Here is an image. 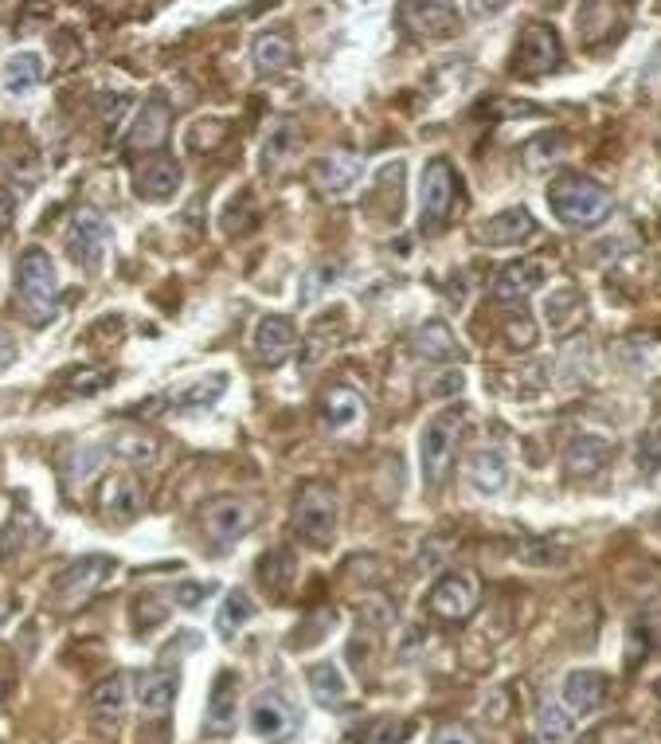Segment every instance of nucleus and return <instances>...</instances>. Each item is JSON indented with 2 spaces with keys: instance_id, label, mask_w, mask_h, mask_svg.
<instances>
[{
  "instance_id": "nucleus-9",
  "label": "nucleus",
  "mask_w": 661,
  "mask_h": 744,
  "mask_svg": "<svg viewBox=\"0 0 661 744\" xmlns=\"http://www.w3.org/2000/svg\"><path fill=\"white\" fill-rule=\"evenodd\" d=\"M106 243H110V224H106L103 216H98L95 209H83L71 216L67 224V252L71 259L78 263V267L95 270L98 263H103L106 255Z\"/></svg>"
},
{
  "instance_id": "nucleus-34",
  "label": "nucleus",
  "mask_w": 661,
  "mask_h": 744,
  "mask_svg": "<svg viewBox=\"0 0 661 744\" xmlns=\"http://www.w3.org/2000/svg\"><path fill=\"white\" fill-rule=\"evenodd\" d=\"M290 576H294V556L286 553V549H275V553H267L263 556V564H258V581L267 584V588H275V592H286Z\"/></svg>"
},
{
  "instance_id": "nucleus-24",
  "label": "nucleus",
  "mask_w": 661,
  "mask_h": 744,
  "mask_svg": "<svg viewBox=\"0 0 661 744\" xmlns=\"http://www.w3.org/2000/svg\"><path fill=\"white\" fill-rule=\"evenodd\" d=\"M250 55H255V67L263 75H278L294 63V44L286 32H258L255 44H250Z\"/></svg>"
},
{
  "instance_id": "nucleus-32",
  "label": "nucleus",
  "mask_w": 661,
  "mask_h": 744,
  "mask_svg": "<svg viewBox=\"0 0 661 744\" xmlns=\"http://www.w3.org/2000/svg\"><path fill=\"white\" fill-rule=\"evenodd\" d=\"M224 389H227V376H224V372H215L212 381H196L189 392H181V396L172 400V407H177V412H192V407H212Z\"/></svg>"
},
{
  "instance_id": "nucleus-18",
  "label": "nucleus",
  "mask_w": 661,
  "mask_h": 744,
  "mask_svg": "<svg viewBox=\"0 0 661 744\" xmlns=\"http://www.w3.org/2000/svg\"><path fill=\"white\" fill-rule=\"evenodd\" d=\"M607 701V678L599 670H572L564 678V705L572 713H595Z\"/></svg>"
},
{
  "instance_id": "nucleus-6",
  "label": "nucleus",
  "mask_w": 661,
  "mask_h": 744,
  "mask_svg": "<svg viewBox=\"0 0 661 744\" xmlns=\"http://www.w3.org/2000/svg\"><path fill=\"white\" fill-rule=\"evenodd\" d=\"M294 529L310 545H329L337 533V493L329 486H306L294 502Z\"/></svg>"
},
{
  "instance_id": "nucleus-43",
  "label": "nucleus",
  "mask_w": 661,
  "mask_h": 744,
  "mask_svg": "<svg viewBox=\"0 0 661 744\" xmlns=\"http://www.w3.org/2000/svg\"><path fill=\"white\" fill-rule=\"evenodd\" d=\"M430 744H478V736H473L466 725H458V721H450V725L438 729L435 741H430Z\"/></svg>"
},
{
  "instance_id": "nucleus-1",
  "label": "nucleus",
  "mask_w": 661,
  "mask_h": 744,
  "mask_svg": "<svg viewBox=\"0 0 661 744\" xmlns=\"http://www.w3.org/2000/svg\"><path fill=\"white\" fill-rule=\"evenodd\" d=\"M548 209L567 227H599L615 212V196L607 184L584 173H559L548 184Z\"/></svg>"
},
{
  "instance_id": "nucleus-47",
  "label": "nucleus",
  "mask_w": 661,
  "mask_h": 744,
  "mask_svg": "<svg viewBox=\"0 0 661 744\" xmlns=\"http://www.w3.org/2000/svg\"><path fill=\"white\" fill-rule=\"evenodd\" d=\"M141 744H169V733H164V725H161V729H157V736L141 733Z\"/></svg>"
},
{
  "instance_id": "nucleus-15",
  "label": "nucleus",
  "mask_w": 661,
  "mask_h": 744,
  "mask_svg": "<svg viewBox=\"0 0 661 744\" xmlns=\"http://www.w3.org/2000/svg\"><path fill=\"white\" fill-rule=\"evenodd\" d=\"M235 721H239V693H235V674L232 670H220L215 674V685L212 693H207V721L204 729L212 736H224L235 729Z\"/></svg>"
},
{
  "instance_id": "nucleus-13",
  "label": "nucleus",
  "mask_w": 661,
  "mask_h": 744,
  "mask_svg": "<svg viewBox=\"0 0 661 744\" xmlns=\"http://www.w3.org/2000/svg\"><path fill=\"white\" fill-rule=\"evenodd\" d=\"M250 346H255L258 361L282 364L286 357L294 353V346H298V329H294V321L282 318V313H267V318L255 326V338H250Z\"/></svg>"
},
{
  "instance_id": "nucleus-40",
  "label": "nucleus",
  "mask_w": 661,
  "mask_h": 744,
  "mask_svg": "<svg viewBox=\"0 0 661 744\" xmlns=\"http://www.w3.org/2000/svg\"><path fill=\"white\" fill-rule=\"evenodd\" d=\"M661 467V427L646 432V439L638 443V470H658Z\"/></svg>"
},
{
  "instance_id": "nucleus-26",
  "label": "nucleus",
  "mask_w": 661,
  "mask_h": 744,
  "mask_svg": "<svg viewBox=\"0 0 661 744\" xmlns=\"http://www.w3.org/2000/svg\"><path fill=\"white\" fill-rule=\"evenodd\" d=\"M306 682H310V693L318 705H326V710H333V705H341L344 698H349V682H344V674L333 667V662H318V667L306 670Z\"/></svg>"
},
{
  "instance_id": "nucleus-23",
  "label": "nucleus",
  "mask_w": 661,
  "mask_h": 744,
  "mask_svg": "<svg viewBox=\"0 0 661 744\" xmlns=\"http://www.w3.org/2000/svg\"><path fill=\"white\" fill-rule=\"evenodd\" d=\"M470 486L486 498L501 493L509 486V463L501 450H478L470 463Z\"/></svg>"
},
{
  "instance_id": "nucleus-16",
  "label": "nucleus",
  "mask_w": 661,
  "mask_h": 744,
  "mask_svg": "<svg viewBox=\"0 0 661 744\" xmlns=\"http://www.w3.org/2000/svg\"><path fill=\"white\" fill-rule=\"evenodd\" d=\"M533 235H536V216L529 209H505L481 224V243H486V247H516V243L533 240Z\"/></svg>"
},
{
  "instance_id": "nucleus-21",
  "label": "nucleus",
  "mask_w": 661,
  "mask_h": 744,
  "mask_svg": "<svg viewBox=\"0 0 661 744\" xmlns=\"http://www.w3.org/2000/svg\"><path fill=\"white\" fill-rule=\"evenodd\" d=\"M564 463H567V475L572 478H595L610 463V443L595 439V435H584V439H576L572 447H567Z\"/></svg>"
},
{
  "instance_id": "nucleus-36",
  "label": "nucleus",
  "mask_w": 661,
  "mask_h": 744,
  "mask_svg": "<svg viewBox=\"0 0 661 744\" xmlns=\"http://www.w3.org/2000/svg\"><path fill=\"white\" fill-rule=\"evenodd\" d=\"M103 459H106L103 447H83V450H75V455H71V463H67V470H63V475H67L71 486H78V482H86V478L95 475L98 467H103Z\"/></svg>"
},
{
  "instance_id": "nucleus-14",
  "label": "nucleus",
  "mask_w": 661,
  "mask_h": 744,
  "mask_svg": "<svg viewBox=\"0 0 661 744\" xmlns=\"http://www.w3.org/2000/svg\"><path fill=\"white\" fill-rule=\"evenodd\" d=\"M181 184V164L164 153H149L134 173V192L141 200H169Z\"/></svg>"
},
{
  "instance_id": "nucleus-10",
  "label": "nucleus",
  "mask_w": 661,
  "mask_h": 744,
  "mask_svg": "<svg viewBox=\"0 0 661 744\" xmlns=\"http://www.w3.org/2000/svg\"><path fill=\"white\" fill-rule=\"evenodd\" d=\"M114 576V561L110 556H83V561H75L67 572H60V581H55V596H60V604H83V599H90L98 588H103L106 581Z\"/></svg>"
},
{
  "instance_id": "nucleus-37",
  "label": "nucleus",
  "mask_w": 661,
  "mask_h": 744,
  "mask_svg": "<svg viewBox=\"0 0 661 744\" xmlns=\"http://www.w3.org/2000/svg\"><path fill=\"white\" fill-rule=\"evenodd\" d=\"M412 729L415 725L407 718H384L376 729H372L369 744H404L407 736H412Z\"/></svg>"
},
{
  "instance_id": "nucleus-42",
  "label": "nucleus",
  "mask_w": 661,
  "mask_h": 744,
  "mask_svg": "<svg viewBox=\"0 0 661 744\" xmlns=\"http://www.w3.org/2000/svg\"><path fill=\"white\" fill-rule=\"evenodd\" d=\"M329 278H333V283H337V263H326V267H313V270H310V278H306V290H301V298H306V302H310V298H318V295H321V286H326Z\"/></svg>"
},
{
  "instance_id": "nucleus-48",
  "label": "nucleus",
  "mask_w": 661,
  "mask_h": 744,
  "mask_svg": "<svg viewBox=\"0 0 661 744\" xmlns=\"http://www.w3.org/2000/svg\"><path fill=\"white\" fill-rule=\"evenodd\" d=\"M653 693H658V698H661V678H658V682H653Z\"/></svg>"
},
{
  "instance_id": "nucleus-44",
  "label": "nucleus",
  "mask_w": 661,
  "mask_h": 744,
  "mask_svg": "<svg viewBox=\"0 0 661 744\" xmlns=\"http://www.w3.org/2000/svg\"><path fill=\"white\" fill-rule=\"evenodd\" d=\"M509 341H513V346H521V349H529V346H533V341H536L533 321H529V318L513 321V326H509Z\"/></svg>"
},
{
  "instance_id": "nucleus-11",
  "label": "nucleus",
  "mask_w": 661,
  "mask_h": 744,
  "mask_svg": "<svg viewBox=\"0 0 661 744\" xmlns=\"http://www.w3.org/2000/svg\"><path fill=\"white\" fill-rule=\"evenodd\" d=\"M544 278H548V270H544L541 259H516V263H509L498 278H493L490 298L498 306H516V302H524L529 295H536V290L544 286Z\"/></svg>"
},
{
  "instance_id": "nucleus-27",
  "label": "nucleus",
  "mask_w": 661,
  "mask_h": 744,
  "mask_svg": "<svg viewBox=\"0 0 661 744\" xmlns=\"http://www.w3.org/2000/svg\"><path fill=\"white\" fill-rule=\"evenodd\" d=\"M415 353L423 357V361H450V357L458 353L455 346V333H450L447 321H427V326L415 329Z\"/></svg>"
},
{
  "instance_id": "nucleus-12",
  "label": "nucleus",
  "mask_w": 661,
  "mask_h": 744,
  "mask_svg": "<svg viewBox=\"0 0 661 744\" xmlns=\"http://www.w3.org/2000/svg\"><path fill=\"white\" fill-rule=\"evenodd\" d=\"M204 529L220 545H235L250 529V506L239 502V498H215L204 510Z\"/></svg>"
},
{
  "instance_id": "nucleus-31",
  "label": "nucleus",
  "mask_w": 661,
  "mask_h": 744,
  "mask_svg": "<svg viewBox=\"0 0 661 744\" xmlns=\"http://www.w3.org/2000/svg\"><path fill=\"white\" fill-rule=\"evenodd\" d=\"M250 615H255V604H250L247 592H227L224 607H220V615H215V631L224 635V639H232L239 627L250 624Z\"/></svg>"
},
{
  "instance_id": "nucleus-25",
  "label": "nucleus",
  "mask_w": 661,
  "mask_h": 744,
  "mask_svg": "<svg viewBox=\"0 0 661 744\" xmlns=\"http://www.w3.org/2000/svg\"><path fill=\"white\" fill-rule=\"evenodd\" d=\"M356 177H361V161L352 153H329L326 161H318V169H313V181L321 184V192H333V196H341Z\"/></svg>"
},
{
  "instance_id": "nucleus-4",
  "label": "nucleus",
  "mask_w": 661,
  "mask_h": 744,
  "mask_svg": "<svg viewBox=\"0 0 661 744\" xmlns=\"http://www.w3.org/2000/svg\"><path fill=\"white\" fill-rule=\"evenodd\" d=\"M458 196V173L447 157H435L423 169L419 181V227L423 232H438V227L450 220V209H455Z\"/></svg>"
},
{
  "instance_id": "nucleus-46",
  "label": "nucleus",
  "mask_w": 661,
  "mask_h": 744,
  "mask_svg": "<svg viewBox=\"0 0 661 744\" xmlns=\"http://www.w3.org/2000/svg\"><path fill=\"white\" fill-rule=\"evenodd\" d=\"M12 209H17V204H12V192L0 189V227H4L12 220Z\"/></svg>"
},
{
  "instance_id": "nucleus-17",
  "label": "nucleus",
  "mask_w": 661,
  "mask_h": 744,
  "mask_svg": "<svg viewBox=\"0 0 661 744\" xmlns=\"http://www.w3.org/2000/svg\"><path fill=\"white\" fill-rule=\"evenodd\" d=\"M98 506H103L106 521H134L141 513V506H146V493H141L138 478L118 475L103 486V502Z\"/></svg>"
},
{
  "instance_id": "nucleus-8",
  "label": "nucleus",
  "mask_w": 661,
  "mask_h": 744,
  "mask_svg": "<svg viewBox=\"0 0 661 744\" xmlns=\"http://www.w3.org/2000/svg\"><path fill=\"white\" fill-rule=\"evenodd\" d=\"M298 713L294 705L275 690H263L255 701H250V733L263 736L270 744H290L298 736Z\"/></svg>"
},
{
  "instance_id": "nucleus-20",
  "label": "nucleus",
  "mask_w": 661,
  "mask_h": 744,
  "mask_svg": "<svg viewBox=\"0 0 661 744\" xmlns=\"http://www.w3.org/2000/svg\"><path fill=\"white\" fill-rule=\"evenodd\" d=\"M138 701L146 718L164 721V713H169L172 701H177V674H172V670H149V674H141Z\"/></svg>"
},
{
  "instance_id": "nucleus-39",
  "label": "nucleus",
  "mask_w": 661,
  "mask_h": 744,
  "mask_svg": "<svg viewBox=\"0 0 661 744\" xmlns=\"http://www.w3.org/2000/svg\"><path fill=\"white\" fill-rule=\"evenodd\" d=\"M361 615H364V624L372 627H387L395 619V604L387 596H369L361 604Z\"/></svg>"
},
{
  "instance_id": "nucleus-19",
  "label": "nucleus",
  "mask_w": 661,
  "mask_h": 744,
  "mask_svg": "<svg viewBox=\"0 0 661 744\" xmlns=\"http://www.w3.org/2000/svg\"><path fill=\"white\" fill-rule=\"evenodd\" d=\"M364 419V400L361 392L344 389V384H337V389L326 392V400H321V424L329 427V432H352V427Z\"/></svg>"
},
{
  "instance_id": "nucleus-28",
  "label": "nucleus",
  "mask_w": 661,
  "mask_h": 744,
  "mask_svg": "<svg viewBox=\"0 0 661 744\" xmlns=\"http://www.w3.org/2000/svg\"><path fill=\"white\" fill-rule=\"evenodd\" d=\"M40 78H43V60L35 52H17L4 63V87H9V95H28V91H35Z\"/></svg>"
},
{
  "instance_id": "nucleus-5",
  "label": "nucleus",
  "mask_w": 661,
  "mask_h": 744,
  "mask_svg": "<svg viewBox=\"0 0 661 744\" xmlns=\"http://www.w3.org/2000/svg\"><path fill=\"white\" fill-rule=\"evenodd\" d=\"M481 604V584L473 572H443L435 581V588L427 592V612L435 615V619H443V624H462V619H470L473 612H478Z\"/></svg>"
},
{
  "instance_id": "nucleus-22",
  "label": "nucleus",
  "mask_w": 661,
  "mask_h": 744,
  "mask_svg": "<svg viewBox=\"0 0 661 744\" xmlns=\"http://www.w3.org/2000/svg\"><path fill=\"white\" fill-rule=\"evenodd\" d=\"M169 134V106L161 98H149L141 106V114L134 118V130H129V146L134 149H157Z\"/></svg>"
},
{
  "instance_id": "nucleus-35",
  "label": "nucleus",
  "mask_w": 661,
  "mask_h": 744,
  "mask_svg": "<svg viewBox=\"0 0 661 744\" xmlns=\"http://www.w3.org/2000/svg\"><path fill=\"white\" fill-rule=\"evenodd\" d=\"M110 384V372H103V369H86V364H75V369H67L63 372V389L67 392H98V389H106Z\"/></svg>"
},
{
  "instance_id": "nucleus-33",
  "label": "nucleus",
  "mask_w": 661,
  "mask_h": 744,
  "mask_svg": "<svg viewBox=\"0 0 661 744\" xmlns=\"http://www.w3.org/2000/svg\"><path fill=\"white\" fill-rule=\"evenodd\" d=\"M114 455H121L126 463H153L157 459V439H149L146 432H118L110 439Z\"/></svg>"
},
{
  "instance_id": "nucleus-45",
  "label": "nucleus",
  "mask_w": 661,
  "mask_h": 744,
  "mask_svg": "<svg viewBox=\"0 0 661 744\" xmlns=\"http://www.w3.org/2000/svg\"><path fill=\"white\" fill-rule=\"evenodd\" d=\"M12 361H17V341L9 333H0V372L12 369Z\"/></svg>"
},
{
  "instance_id": "nucleus-29",
  "label": "nucleus",
  "mask_w": 661,
  "mask_h": 744,
  "mask_svg": "<svg viewBox=\"0 0 661 744\" xmlns=\"http://www.w3.org/2000/svg\"><path fill=\"white\" fill-rule=\"evenodd\" d=\"M536 733H541V741H548V744L567 741V736L576 733V713L567 710L564 701H544L541 713H536Z\"/></svg>"
},
{
  "instance_id": "nucleus-38",
  "label": "nucleus",
  "mask_w": 661,
  "mask_h": 744,
  "mask_svg": "<svg viewBox=\"0 0 661 744\" xmlns=\"http://www.w3.org/2000/svg\"><path fill=\"white\" fill-rule=\"evenodd\" d=\"M294 146H298V130H294L290 121H282V126L267 138V164H278L282 157H290Z\"/></svg>"
},
{
  "instance_id": "nucleus-30",
  "label": "nucleus",
  "mask_w": 661,
  "mask_h": 744,
  "mask_svg": "<svg viewBox=\"0 0 661 744\" xmlns=\"http://www.w3.org/2000/svg\"><path fill=\"white\" fill-rule=\"evenodd\" d=\"M126 698H129V682L121 674H114V678H106V682H98L95 690H90V710H95V718L118 721V713L126 710Z\"/></svg>"
},
{
  "instance_id": "nucleus-2",
  "label": "nucleus",
  "mask_w": 661,
  "mask_h": 744,
  "mask_svg": "<svg viewBox=\"0 0 661 744\" xmlns=\"http://www.w3.org/2000/svg\"><path fill=\"white\" fill-rule=\"evenodd\" d=\"M458 435H462V407H447L438 416L427 419L419 439V459H423V482L427 486H443V478L450 475V463H455L458 450Z\"/></svg>"
},
{
  "instance_id": "nucleus-41",
  "label": "nucleus",
  "mask_w": 661,
  "mask_h": 744,
  "mask_svg": "<svg viewBox=\"0 0 661 744\" xmlns=\"http://www.w3.org/2000/svg\"><path fill=\"white\" fill-rule=\"evenodd\" d=\"M215 592V584H196V581H189V584H181V588L172 592V599L181 607H196V604H204L207 596Z\"/></svg>"
},
{
  "instance_id": "nucleus-7",
  "label": "nucleus",
  "mask_w": 661,
  "mask_h": 744,
  "mask_svg": "<svg viewBox=\"0 0 661 744\" xmlns=\"http://www.w3.org/2000/svg\"><path fill=\"white\" fill-rule=\"evenodd\" d=\"M559 35L552 24L544 20H533V24H524V32L516 35V47H513V71L524 78H541L548 71L559 67Z\"/></svg>"
},
{
  "instance_id": "nucleus-3",
  "label": "nucleus",
  "mask_w": 661,
  "mask_h": 744,
  "mask_svg": "<svg viewBox=\"0 0 661 744\" xmlns=\"http://www.w3.org/2000/svg\"><path fill=\"white\" fill-rule=\"evenodd\" d=\"M17 290L24 298V310L32 321L52 318L55 310V295H60V275H55V263L47 252L40 247H28L17 263Z\"/></svg>"
}]
</instances>
